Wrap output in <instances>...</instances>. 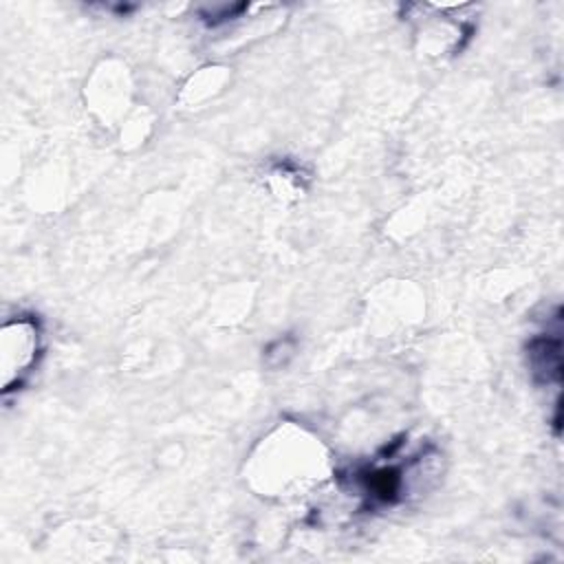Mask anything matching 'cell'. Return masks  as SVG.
<instances>
[{"label": "cell", "instance_id": "cell-1", "mask_svg": "<svg viewBox=\"0 0 564 564\" xmlns=\"http://www.w3.org/2000/svg\"><path fill=\"white\" fill-rule=\"evenodd\" d=\"M37 355V330L31 322L18 319L2 328L0 339V368L2 386L9 390L13 381L24 375Z\"/></svg>", "mask_w": 564, "mask_h": 564}]
</instances>
